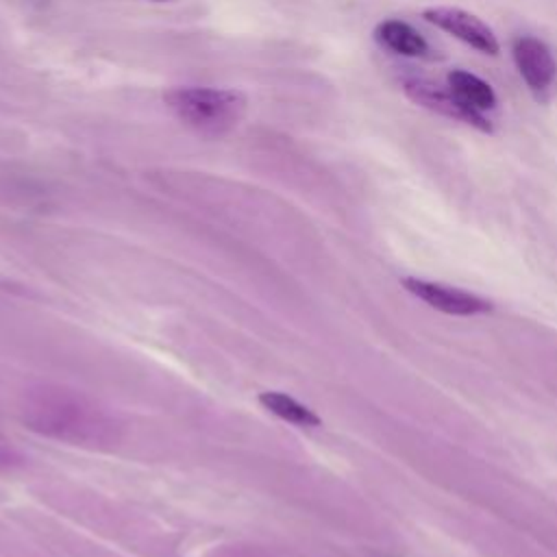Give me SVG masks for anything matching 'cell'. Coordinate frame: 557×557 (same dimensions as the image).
Wrapping results in <instances>:
<instances>
[{
  "label": "cell",
  "mask_w": 557,
  "mask_h": 557,
  "mask_svg": "<svg viewBox=\"0 0 557 557\" xmlns=\"http://www.w3.org/2000/svg\"><path fill=\"white\" fill-rule=\"evenodd\" d=\"M163 102L185 128L211 139L237 128L248 111V98L231 87H172L163 94Z\"/></svg>",
  "instance_id": "cell-1"
},
{
  "label": "cell",
  "mask_w": 557,
  "mask_h": 557,
  "mask_svg": "<svg viewBox=\"0 0 557 557\" xmlns=\"http://www.w3.org/2000/svg\"><path fill=\"white\" fill-rule=\"evenodd\" d=\"M403 91L413 104H418L440 117L461 122L481 133H494L492 122L481 111L466 104L450 87H442L429 78L409 76L403 81Z\"/></svg>",
  "instance_id": "cell-2"
},
{
  "label": "cell",
  "mask_w": 557,
  "mask_h": 557,
  "mask_svg": "<svg viewBox=\"0 0 557 557\" xmlns=\"http://www.w3.org/2000/svg\"><path fill=\"white\" fill-rule=\"evenodd\" d=\"M424 22L433 24L435 28L453 35L455 39L463 41L466 46L496 57L500 52V44L498 37L494 35V30L474 13L459 9V7H426L422 11Z\"/></svg>",
  "instance_id": "cell-3"
},
{
  "label": "cell",
  "mask_w": 557,
  "mask_h": 557,
  "mask_svg": "<svg viewBox=\"0 0 557 557\" xmlns=\"http://www.w3.org/2000/svg\"><path fill=\"white\" fill-rule=\"evenodd\" d=\"M511 57L520 78L533 94H544L550 89L557 78V61L542 39L533 35L516 37L511 44Z\"/></svg>",
  "instance_id": "cell-4"
},
{
  "label": "cell",
  "mask_w": 557,
  "mask_h": 557,
  "mask_svg": "<svg viewBox=\"0 0 557 557\" xmlns=\"http://www.w3.org/2000/svg\"><path fill=\"white\" fill-rule=\"evenodd\" d=\"M403 285L409 294H413L429 307H433L442 313H448V315H476V313L492 311V305L487 300H483L470 292L444 285V283L407 276V278H403Z\"/></svg>",
  "instance_id": "cell-5"
},
{
  "label": "cell",
  "mask_w": 557,
  "mask_h": 557,
  "mask_svg": "<svg viewBox=\"0 0 557 557\" xmlns=\"http://www.w3.org/2000/svg\"><path fill=\"white\" fill-rule=\"evenodd\" d=\"M374 39L381 48L400 54V57H429L431 46L429 41L405 20L389 17L374 26Z\"/></svg>",
  "instance_id": "cell-6"
},
{
  "label": "cell",
  "mask_w": 557,
  "mask_h": 557,
  "mask_svg": "<svg viewBox=\"0 0 557 557\" xmlns=\"http://www.w3.org/2000/svg\"><path fill=\"white\" fill-rule=\"evenodd\" d=\"M446 83L466 104H470L472 109H476L481 113L490 111L498 104V96H496L494 87L468 70H461V67L450 70L446 74Z\"/></svg>",
  "instance_id": "cell-7"
},
{
  "label": "cell",
  "mask_w": 557,
  "mask_h": 557,
  "mask_svg": "<svg viewBox=\"0 0 557 557\" xmlns=\"http://www.w3.org/2000/svg\"><path fill=\"white\" fill-rule=\"evenodd\" d=\"M259 403L276 413L278 418L296 424V426H307V429H313V426H320L322 420L305 405H300L296 398L283 394V392H261L259 394Z\"/></svg>",
  "instance_id": "cell-8"
},
{
  "label": "cell",
  "mask_w": 557,
  "mask_h": 557,
  "mask_svg": "<svg viewBox=\"0 0 557 557\" xmlns=\"http://www.w3.org/2000/svg\"><path fill=\"white\" fill-rule=\"evenodd\" d=\"M157 2H168V0H157Z\"/></svg>",
  "instance_id": "cell-9"
}]
</instances>
